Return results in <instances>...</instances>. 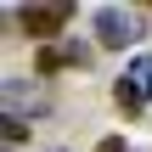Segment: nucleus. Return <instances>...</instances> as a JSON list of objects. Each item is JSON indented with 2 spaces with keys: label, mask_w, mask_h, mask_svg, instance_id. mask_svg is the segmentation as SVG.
Listing matches in <instances>:
<instances>
[{
  "label": "nucleus",
  "mask_w": 152,
  "mask_h": 152,
  "mask_svg": "<svg viewBox=\"0 0 152 152\" xmlns=\"http://www.w3.org/2000/svg\"><path fill=\"white\" fill-rule=\"evenodd\" d=\"M17 23H23V34H28V39L56 45V34L73 23V0H34V6H23V11H17Z\"/></svg>",
  "instance_id": "nucleus-1"
},
{
  "label": "nucleus",
  "mask_w": 152,
  "mask_h": 152,
  "mask_svg": "<svg viewBox=\"0 0 152 152\" xmlns=\"http://www.w3.org/2000/svg\"><path fill=\"white\" fill-rule=\"evenodd\" d=\"M113 102H118V113H124V118H135V113L152 102V51H141V56H135V62L118 73Z\"/></svg>",
  "instance_id": "nucleus-2"
},
{
  "label": "nucleus",
  "mask_w": 152,
  "mask_h": 152,
  "mask_svg": "<svg viewBox=\"0 0 152 152\" xmlns=\"http://www.w3.org/2000/svg\"><path fill=\"white\" fill-rule=\"evenodd\" d=\"M96 45H107V51H124V45H135L147 28H141V17L135 11H124V6H96Z\"/></svg>",
  "instance_id": "nucleus-3"
},
{
  "label": "nucleus",
  "mask_w": 152,
  "mask_h": 152,
  "mask_svg": "<svg viewBox=\"0 0 152 152\" xmlns=\"http://www.w3.org/2000/svg\"><path fill=\"white\" fill-rule=\"evenodd\" d=\"M0 102H6V118H23V124H28L34 113H45V107H51L45 85H39V79L28 85V79H17V73H11V79H0Z\"/></svg>",
  "instance_id": "nucleus-4"
},
{
  "label": "nucleus",
  "mask_w": 152,
  "mask_h": 152,
  "mask_svg": "<svg viewBox=\"0 0 152 152\" xmlns=\"http://www.w3.org/2000/svg\"><path fill=\"white\" fill-rule=\"evenodd\" d=\"M90 45L85 39H56V45H39L34 51V73L39 79H51V73H62V68H90Z\"/></svg>",
  "instance_id": "nucleus-5"
},
{
  "label": "nucleus",
  "mask_w": 152,
  "mask_h": 152,
  "mask_svg": "<svg viewBox=\"0 0 152 152\" xmlns=\"http://www.w3.org/2000/svg\"><path fill=\"white\" fill-rule=\"evenodd\" d=\"M0 135H6V152H11V147H23V141H28V124H23V118H6V113H0Z\"/></svg>",
  "instance_id": "nucleus-6"
},
{
  "label": "nucleus",
  "mask_w": 152,
  "mask_h": 152,
  "mask_svg": "<svg viewBox=\"0 0 152 152\" xmlns=\"http://www.w3.org/2000/svg\"><path fill=\"white\" fill-rule=\"evenodd\" d=\"M96 152H130V141H124V135H102V141H96Z\"/></svg>",
  "instance_id": "nucleus-7"
}]
</instances>
